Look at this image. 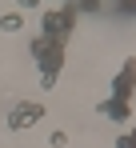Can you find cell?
Wrapping results in <instances>:
<instances>
[{"instance_id":"6da1fadb","label":"cell","mask_w":136,"mask_h":148,"mask_svg":"<svg viewBox=\"0 0 136 148\" xmlns=\"http://www.w3.org/2000/svg\"><path fill=\"white\" fill-rule=\"evenodd\" d=\"M32 60H36V68H40L44 88H52V84H56V72L64 68V44H52L48 36H36V40H32Z\"/></svg>"},{"instance_id":"7a4b0ae2","label":"cell","mask_w":136,"mask_h":148,"mask_svg":"<svg viewBox=\"0 0 136 148\" xmlns=\"http://www.w3.org/2000/svg\"><path fill=\"white\" fill-rule=\"evenodd\" d=\"M76 12H80V8L68 4V0L60 8H44V32H40V36H48L52 44H64L68 32H72V24H76Z\"/></svg>"},{"instance_id":"3957f363","label":"cell","mask_w":136,"mask_h":148,"mask_svg":"<svg viewBox=\"0 0 136 148\" xmlns=\"http://www.w3.org/2000/svg\"><path fill=\"white\" fill-rule=\"evenodd\" d=\"M40 116H44V104H16V112L8 116V128H16V132L20 128H32Z\"/></svg>"},{"instance_id":"277c9868","label":"cell","mask_w":136,"mask_h":148,"mask_svg":"<svg viewBox=\"0 0 136 148\" xmlns=\"http://www.w3.org/2000/svg\"><path fill=\"white\" fill-rule=\"evenodd\" d=\"M132 88H136V60L132 56H128V60H124V68H120V72H116V80H112V96H132Z\"/></svg>"},{"instance_id":"5b68a950","label":"cell","mask_w":136,"mask_h":148,"mask_svg":"<svg viewBox=\"0 0 136 148\" xmlns=\"http://www.w3.org/2000/svg\"><path fill=\"white\" fill-rule=\"evenodd\" d=\"M100 116H108V120H128L132 108H128V100H124V96H108L104 104H100Z\"/></svg>"},{"instance_id":"8992f818","label":"cell","mask_w":136,"mask_h":148,"mask_svg":"<svg viewBox=\"0 0 136 148\" xmlns=\"http://www.w3.org/2000/svg\"><path fill=\"white\" fill-rule=\"evenodd\" d=\"M20 24H24V16H20V12H8V16H0V28H4V32H20Z\"/></svg>"},{"instance_id":"52a82bcc","label":"cell","mask_w":136,"mask_h":148,"mask_svg":"<svg viewBox=\"0 0 136 148\" xmlns=\"http://www.w3.org/2000/svg\"><path fill=\"white\" fill-rule=\"evenodd\" d=\"M48 144H52V148H64V144H68V132H64V128H56V132L48 136Z\"/></svg>"},{"instance_id":"ba28073f","label":"cell","mask_w":136,"mask_h":148,"mask_svg":"<svg viewBox=\"0 0 136 148\" xmlns=\"http://www.w3.org/2000/svg\"><path fill=\"white\" fill-rule=\"evenodd\" d=\"M116 148H136V128L128 132V136H120V140H116Z\"/></svg>"},{"instance_id":"9c48e42d","label":"cell","mask_w":136,"mask_h":148,"mask_svg":"<svg viewBox=\"0 0 136 148\" xmlns=\"http://www.w3.org/2000/svg\"><path fill=\"white\" fill-rule=\"evenodd\" d=\"M16 4H20L24 12H32V8H40V0H16Z\"/></svg>"}]
</instances>
